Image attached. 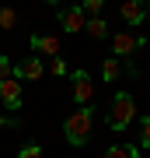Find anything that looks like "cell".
<instances>
[{"instance_id":"1","label":"cell","mask_w":150,"mask_h":158,"mask_svg":"<svg viewBox=\"0 0 150 158\" xmlns=\"http://www.w3.org/2000/svg\"><path fill=\"white\" fill-rule=\"evenodd\" d=\"M91 130H94V109H87V106H77L67 116V123H63V134H67V141L73 148H84V144H87L91 141Z\"/></svg>"},{"instance_id":"2","label":"cell","mask_w":150,"mask_h":158,"mask_svg":"<svg viewBox=\"0 0 150 158\" xmlns=\"http://www.w3.org/2000/svg\"><path fill=\"white\" fill-rule=\"evenodd\" d=\"M133 119H136V98L129 95V91H115V98H112V109H108V130H115V134H126Z\"/></svg>"},{"instance_id":"3","label":"cell","mask_w":150,"mask_h":158,"mask_svg":"<svg viewBox=\"0 0 150 158\" xmlns=\"http://www.w3.org/2000/svg\"><path fill=\"white\" fill-rule=\"evenodd\" d=\"M70 98L77 106H91L94 102V77L87 70H73L70 74Z\"/></svg>"},{"instance_id":"4","label":"cell","mask_w":150,"mask_h":158,"mask_svg":"<svg viewBox=\"0 0 150 158\" xmlns=\"http://www.w3.org/2000/svg\"><path fill=\"white\" fill-rule=\"evenodd\" d=\"M143 46H147V39H143V35H136V32H115V35H112V53L122 56V60L136 56Z\"/></svg>"},{"instance_id":"5","label":"cell","mask_w":150,"mask_h":158,"mask_svg":"<svg viewBox=\"0 0 150 158\" xmlns=\"http://www.w3.org/2000/svg\"><path fill=\"white\" fill-rule=\"evenodd\" d=\"M28 46H32V53H35V56H60V53H63L60 35H45V32H32Z\"/></svg>"},{"instance_id":"6","label":"cell","mask_w":150,"mask_h":158,"mask_svg":"<svg viewBox=\"0 0 150 158\" xmlns=\"http://www.w3.org/2000/svg\"><path fill=\"white\" fill-rule=\"evenodd\" d=\"M84 21H87V14L80 11V4H70V7H63V11H60V25H63V32H67V35L84 32Z\"/></svg>"},{"instance_id":"7","label":"cell","mask_w":150,"mask_h":158,"mask_svg":"<svg viewBox=\"0 0 150 158\" xmlns=\"http://www.w3.org/2000/svg\"><path fill=\"white\" fill-rule=\"evenodd\" d=\"M42 74H45V67H42V60L35 56V53L14 63V77H17V81H39Z\"/></svg>"},{"instance_id":"8","label":"cell","mask_w":150,"mask_h":158,"mask_svg":"<svg viewBox=\"0 0 150 158\" xmlns=\"http://www.w3.org/2000/svg\"><path fill=\"white\" fill-rule=\"evenodd\" d=\"M0 102H4L7 109H21L25 95H21V81L17 77H4L0 81Z\"/></svg>"},{"instance_id":"9","label":"cell","mask_w":150,"mask_h":158,"mask_svg":"<svg viewBox=\"0 0 150 158\" xmlns=\"http://www.w3.org/2000/svg\"><path fill=\"white\" fill-rule=\"evenodd\" d=\"M119 18H122L126 25H143L147 21V4L143 0H122V4H119Z\"/></svg>"},{"instance_id":"10","label":"cell","mask_w":150,"mask_h":158,"mask_svg":"<svg viewBox=\"0 0 150 158\" xmlns=\"http://www.w3.org/2000/svg\"><path fill=\"white\" fill-rule=\"evenodd\" d=\"M84 32H87L91 35V39H108V21H105V18H87V21H84Z\"/></svg>"},{"instance_id":"11","label":"cell","mask_w":150,"mask_h":158,"mask_svg":"<svg viewBox=\"0 0 150 158\" xmlns=\"http://www.w3.org/2000/svg\"><path fill=\"white\" fill-rule=\"evenodd\" d=\"M101 77H105V81H119V77H122V63H119V56H105V63H101Z\"/></svg>"},{"instance_id":"12","label":"cell","mask_w":150,"mask_h":158,"mask_svg":"<svg viewBox=\"0 0 150 158\" xmlns=\"http://www.w3.org/2000/svg\"><path fill=\"white\" fill-rule=\"evenodd\" d=\"M105 158H140V148H133V144H112L105 151Z\"/></svg>"},{"instance_id":"13","label":"cell","mask_w":150,"mask_h":158,"mask_svg":"<svg viewBox=\"0 0 150 158\" xmlns=\"http://www.w3.org/2000/svg\"><path fill=\"white\" fill-rule=\"evenodd\" d=\"M14 25H17V11H14V7H0V28L14 32Z\"/></svg>"},{"instance_id":"14","label":"cell","mask_w":150,"mask_h":158,"mask_svg":"<svg viewBox=\"0 0 150 158\" xmlns=\"http://www.w3.org/2000/svg\"><path fill=\"white\" fill-rule=\"evenodd\" d=\"M101 7H105V0H84L80 11L87 14V18H98V14H101Z\"/></svg>"},{"instance_id":"15","label":"cell","mask_w":150,"mask_h":158,"mask_svg":"<svg viewBox=\"0 0 150 158\" xmlns=\"http://www.w3.org/2000/svg\"><path fill=\"white\" fill-rule=\"evenodd\" d=\"M140 148H147V151H150V116L140 119Z\"/></svg>"},{"instance_id":"16","label":"cell","mask_w":150,"mask_h":158,"mask_svg":"<svg viewBox=\"0 0 150 158\" xmlns=\"http://www.w3.org/2000/svg\"><path fill=\"white\" fill-rule=\"evenodd\" d=\"M17 158H42V148H39V144H21Z\"/></svg>"},{"instance_id":"17","label":"cell","mask_w":150,"mask_h":158,"mask_svg":"<svg viewBox=\"0 0 150 158\" xmlns=\"http://www.w3.org/2000/svg\"><path fill=\"white\" fill-rule=\"evenodd\" d=\"M49 70L56 74V77H67V63H63V56H52V63H49Z\"/></svg>"},{"instance_id":"18","label":"cell","mask_w":150,"mask_h":158,"mask_svg":"<svg viewBox=\"0 0 150 158\" xmlns=\"http://www.w3.org/2000/svg\"><path fill=\"white\" fill-rule=\"evenodd\" d=\"M4 77H14V63L7 56H0V81H4Z\"/></svg>"},{"instance_id":"19","label":"cell","mask_w":150,"mask_h":158,"mask_svg":"<svg viewBox=\"0 0 150 158\" xmlns=\"http://www.w3.org/2000/svg\"><path fill=\"white\" fill-rule=\"evenodd\" d=\"M17 127H21V123H17L14 116H4V113H0V134H4V130H17Z\"/></svg>"},{"instance_id":"20","label":"cell","mask_w":150,"mask_h":158,"mask_svg":"<svg viewBox=\"0 0 150 158\" xmlns=\"http://www.w3.org/2000/svg\"><path fill=\"white\" fill-rule=\"evenodd\" d=\"M42 4H60V0H42Z\"/></svg>"},{"instance_id":"21","label":"cell","mask_w":150,"mask_h":158,"mask_svg":"<svg viewBox=\"0 0 150 158\" xmlns=\"http://www.w3.org/2000/svg\"><path fill=\"white\" fill-rule=\"evenodd\" d=\"M143 4H147V11H150V0H143Z\"/></svg>"},{"instance_id":"22","label":"cell","mask_w":150,"mask_h":158,"mask_svg":"<svg viewBox=\"0 0 150 158\" xmlns=\"http://www.w3.org/2000/svg\"><path fill=\"white\" fill-rule=\"evenodd\" d=\"M147 21H150V11H147Z\"/></svg>"}]
</instances>
